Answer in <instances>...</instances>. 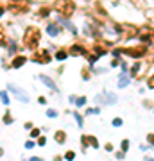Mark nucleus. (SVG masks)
<instances>
[{
	"label": "nucleus",
	"mask_w": 154,
	"mask_h": 161,
	"mask_svg": "<svg viewBox=\"0 0 154 161\" xmlns=\"http://www.w3.org/2000/svg\"><path fill=\"white\" fill-rule=\"evenodd\" d=\"M41 41V30L36 25H29L23 32V45L31 50H36Z\"/></svg>",
	"instance_id": "nucleus-1"
},
{
	"label": "nucleus",
	"mask_w": 154,
	"mask_h": 161,
	"mask_svg": "<svg viewBox=\"0 0 154 161\" xmlns=\"http://www.w3.org/2000/svg\"><path fill=\"white\" fill-rule=\"evenodd\" d=\"M113 54H115V56H118V54H126V56H129V57L140 59V57H144V56L147 54V45H145V43H140V45H136V47L115 48V52H113Z\"/></svg>",
	"instance_id": "nucleus-2"
},
{
	"label": "nucleus",
	"mask_w": 154,
	"mask_h": 161,
	"mask_svg": "<svg viewBox=\"0 0 154 161\" xmlns=\"http://www.w3.org/2000/svg\"><path fill=\"white\" fill-rule=\"evenodd\" d=\"M75 2L74 0H56L54 2V11L59 13L63 18H70L75 13Z\"/></svg>",
	"instance_id": "nucleus-3"
},
{
	"label": "nucleus",
	"mask_w": 154,
	"mask_h": 161,
	"mask_svg": "<svg viewBox=\"0 0 154 161\" xmlns=\"http://www.w3.org/2000/svg\"><path fill=\"white\" fill-rule=\"evenodd\" d=\"M31 7V0H9V9L14 14H23Z\"/></svg>",
	"instance_id": "nucleus-4"
},
{
	"label": "nucleus",
	"mask_w": 154,
	"mask_h": 161,
	"mask_svg": "<svg viewBox=\"0 0 154 161\" xmlns=\"http://www.w3.org/2000/svg\"><path fill=\"white\" fill-rule=\"evenodd\" d=\"M140 29L131 25V23H120V39H129V38H138Z\"/></svg>",
	"instance_id": "nucleus-5"
},
{
	"label": "nucleus",
	"mask_w": 154,
	"mask_h": 161,
	"mask_svg": "<svg viewBox=\"0 0 154 161\" xmlns=\"http://www.w3.org/2000/svg\"><path fill=\"white\" fill-rule=\"evenodd\" d=\"M31 59L36 61V63H41V65H47V63H50L52 56L48 54V50H36V52L31 56Z\"/></svg>",
	"instance_id": "nucleus-6"
},
{
	"label": "nucleus",
	"mask_w": 154,
	"mask_h": 161,
	"mask_svg": "<svg viewBox=\"0 0 154 161\" xmlns=\"http://www.w3.org/2000/svg\"><path fill=\"white\" fill-rule=\"evenodd\" d=\"M7 90H9L11 93H14L18 100H22V102H25V104L29 102V95H27V91H23L22 88H18V86H14V84H9Z\"/></svg>",
	"instance_id": "nucleus-7"
},
{
	"label": "nucleus",
	"mask_w": 154,
	"mask_h": 161,
	"mask_svg": "<svg viewBox=\"0 0 154 161\" xmlns=\"http://www.w3.org/2000/svg\"><path fill=\"white\" fill-rule=\"evenodd\" d=\"M86 48L84 47H81V45H72L70 48H68V56H86Z\"/></svg>",
	"instance_id": "nucleus-8"
},
{
	"label": "nucleus",
	"mask_w": 154,
	"mask_h": 161,
	"mask_svg": "<svg viewBox=\"0 0 154 161\" xmlns=\"http://www.w3.org/2000/svg\"><path fill=\"white\" fill-rule=\"evenodd\" d=\"M47 32H48L50 36H59V34L63 32V27H61L59 23H48V27H47Z\"/></svg>",
	"instance_id": "nucleus-9"
},
{
	"label": "nucleus",
	"mask_w": 154,
	"mask_h": 161,
	"mask_svg": "<svg viewBox=\"0 0 154 161\" xmlns=\"http://www.w3.org/2000/svg\"><path fill=\"white\" fill-rule=\"evenodd\" d=\"M97 102H102V104H115V102H117V95L106 93V95H102V97H97Z\"/></svg>",
	"instance_id": "nucleus-10"
},
{
	"label": "nucleus",
	"mask_w": 154,
	"mask_h": 161,
	"mask_svg": "<svg viewBox=\"0 0 154 161\" xmlns=\"http://www.w3.org/2000/svg\"><path fill=\"white\" fill-rule=\"evenodd\" d=\"M129 82H131V75L127 72H122L120 77H118V88H126Z\"/></svg>",
	"instance_id": "nucleus-11"
},
{
	"label": "nucleus",
	"mask_w": 154,
	"mask_h": 161,
	"mask_svg": "<svg viewBox=\"0 0 154 161\" xmlns=\"http://www.w3.org/2000/svg\"><path fill=\"white\" fill-rule=\"evenodd\" d=\"M25 63H27V57H25V56H16V57L13 59L11 66H13V68H22Z\"/></svg>",
	"instance_id": "nucleus-12"
},
{
	"label": "nucleus",
	"mask_w": 154,
	"mask_h": 161,
	"mask_svg": "<svg viewBox=\"0 0 154 161\" xmlns=\"http://www.w3.org/2000/svg\"><path fill=\"white\" fill-rule=\"evenodd\" d=\"M142 68H144V65H142L140 61H136V63L133 65V68H131V72H129V75H131V79H133V77H138V72H140Z\"/></svg>",
	"instance_id": "nucleus-13"
},
{
	"label": "nucleus",
	"mask_w": 154,
	"mask_h": 161,
	"mask_svg": "<svg viewBox=\"0 0 154 161\" xmlns=\"http://www.w3.org/2000/svg\"><path fill=\"white\" fill-rule=\"evenodd\" d=\"M39 79H41V81H43V84H47V86H48L50 90H54V91H57V86L54 84V81H52L50 77H47V75H39Z\"/></svg>",
	"instance_id": "nucleus-14"
},
{
	"label": "nucleus",
	"mask_w": 154,
	"mask_h": 161,
	"mask_svg": "<svg viewBox=\"0 0 154 161\" xmlns=\"http://www.w3.org/2000/svg\"><path fill=\"white\" fill-rule=\"evenodd\" d=\"M54 140H56L59 145H63V143L66 142V133H65V131H56V134H54Z\"/></svg>",
	"instance_id": "nucleus-15"
},
{
	"label": "nucleus",
	"mask_w": 154,
	"mask_h": 161,
	"mask_svg": "<svg viewBox=\"0 0 154 161\" xmlns=\"http://www.w3.org/2000/svg\"><path fill=\"white\" fill-rule=\"evenodd\" d=\"M81 143H83V151H86V147H92V134H83L81 136Z\"/></svg>",
	"instance_id": "nucleus-16"
},
{
	"label": "nucleus",
	"mask_w": 154,
	"mask_h": 161,
	"mask_svg": "<svg viewBox=\"0 0 154 161\" xmlns=\"http://www.w3.org/2000/svg\"><path fill=\"white\" fill-rule=\"evenodd\" d=\"M66 57H68V50H66V48H59V50L56 52V59L63 61V59H66Z\"/></svg>",
	"instance_id": "nucleus-17"
},
{
	"label": "nucleus",
	"mask_w": 154,
	"mask_h": 161,
	"mask_svg": "<svg viewBox=\"0 0 154 161\" xmlns=\"http://www.w3.org/2000/svg\"><path fill=\"white\" fill-rule=\"evenodd\" d=\"M81 77H83V81H90L92 72L88 70V66H83V68H81Z\"/></svg>",
	"instance_id": "nucleus-18"
},
{
	"label": "nucleus",
	"mask_w": 154,
	"mask_h": 161,
	"mask_svg": "<svg viewBox=\"0 0 154 161\" xmlns=\"http://www.w3.org/2000/svg\"><path fill=\"white\" fill-rule=\"evenodd\" d=\"M7 45V39H5V32H4V29H2V25H0V47H5Z\"/></svg>",
	"instance_id": "nucleus-19"
},
{
	"label": "nucleus",
	"mask_w": 154,
	"mask_h": 161,
	"mask_svg": "<svg viewBox=\"0 0 154 161\" xmlns=\"http://www.w3.org/2000/svg\"><path fill=\"white\" fill-rule=\"evenodd\" d=\"M48 13H50V7L48 5H41L39 7V16H48Z\"/></svg>",
	"instance_id": "nucleus-20"
},
{
	"label": "nucleus",
	"mask_w": 154,
	"mask_h": 161,
	"mask_svg": "<svg viewBox=\"0 0 154 161\" xmlns=\"http://www.w3.org/2000/svg\"><path fill=\"white\" fill-rule=\"evenodd\" d=\"M129 145H131V142H129V140H122V143H120V151L127 152V151H129Z\"/></svg>",
	"instance_id": "nucleus-21"
},
{
	"label": "nucleus",
	"mask_w": 154,
	"mask_h": 161,
	"mask_svg": "<svg viewBox=\"0 0 154 161\" xmlns=\"http://www.w3.org/2000/svg\"><path fill=\"white\" fill-rule=\"evenodd\" d=\"M65 160H66V161H74V160H75V152H74V151H66V152H65Z\"/></svg>",
	"instance_id": "nucleus-22"
},
{
	"label": "nucleus",
	"mask_w": 154,
	"mask_h": 161,
	"mask_svg": "<svg viewBox=\"0 0 154 161\" xmlns=\"http://www.w3.org/2000/svg\"><path fill=\"white\" fill-rule=\"evenodd\" d=\"M4 124H5V125H9V124H13V115H11L9 111H7V113L4 115Z\"/></svg>",
	"instance_id": "nucleus-23"
},
{
	"label": "nucleus",
	"mask_w": 154,
	"mask_h": 161,
	"mask_svg": "<svg viewBox=\"0 0 154 161\" xmlns=\"http://www.w3.org/2000/svg\"><path fill=\"white\" fill-rule=\"evenodd\" d=\"M74 118H75V122H77V125H79V127H83V125H84V124H83V116H81L79 113H74Z\"/></svg>",
	"instance_id": "nucleus-24"
},
{
	"label": "nucleus",
	"mask_w": 154,
	"mask_h": 161,
	"mask_svg": "<svg viewBox=\"0 0 154 161\" xmlns=\"http://www.w3.org/2000/svg\"><path fill=\"white\" fill-rule=\"evenodd\" d=\"M142 104H144V108H147V109H153V108H154V102L151 100V99H147V100H144Z\"/></svg>",
	"instance_id": "nucleus-25"
},
{
	"label": "nucleus",
	"mask_w": 154,
	"mask_h": 161,
	"mask_svg": "<svg viewBox=\"0 0 154 161\" xmlns=\"http://www.w3.org/2000/svg\"><path fill=\"white\" fill-rule=\"evenodd\" d=\"M75 104H77L79 108H83V106L86 104V97H79V99H75Z\"/></svg>",
	"instance_id": "nucleus-26"
},
{
	"label": "nucleus",
	"mask_w": 154,
	"mask_h": 161,
	"mask_svg": "<svg viewBox=\"0 0 154 161\" xmlns=\"http://www.w3.org/2000/svg\"><path fill=\"white\" fill-rule=\"evenodd\" d=\"M99 113H100L99 108H90V109H86V115H99Z\"/></svg>",
	"instance_id": "nucleus-27"
},
{
	"label": "nucleus",
	"mask_w": 154,
	"mask_h": 161,
	"mask_svg": "<svg viewBox=\"0 0 154 161\" xmlns=\"http://www.w3.org/2000/svg\"><path fill=\"white\" fill-rule=\"evenodd\" d=\"M0 99H2V102H4L5 106L9 104V97H7V93H5V91H0Z\"/></svg>",
	"instance_id": "nucleus-28"
},
{
	"label": "nucleus",
	"mask_w": 154,
	"mask_h": 161,
	"mask_svg": "<svg viewBox=\"0 0 154 161\" xmlns=\"http://www.w3.org/2000/svg\"><path fill=\"white\" fill-rule=\"evenodd\" d=\"M111 124H113L115 127H122V124H124V122H122V118H118V116H117V118H113V122H111Z\"/></svg>",
	"instance_id": "nucleus-29"
},
{
	"label": "nucleus",
	"mask_w": 154,
	"mask_h": 161,
	"mask_svg": "<svg viewBox=\"0 0 154 161\" xmlns=\"http://www.w3.org/2000/svg\"><path fill=\"white\" fill-rule=\"evenodd\" d=\"M147 143H149L151 147H154V133H149V134H147Z\"/></svg>",
	"instance_id": "nucleus-30"
},
{
	"label": "nucleus",
	"mask_w": 154,
	"mask_h": 161,
	"mask_svg": "<svg viewBox=\"0 0 154 161\" xmlns=\"http://www.w3.org/2000/svg\"><path fill=\"white\" fill-rule=\"evenodd\" d=\"M47 116H48V118H56V116H57V111H54V109H47Z\"/></svg>",
	"instance_id": "nucleus-31"
},
{
	"label": "nucleus",
	"mask_w": 154,
	"mask_h": 161,
	"mask_svg": "<svg viewBox=\"0 0 154 161\" xmlns=\"http://www.w3.org/2000/svg\"><path fill=\"white\" fill-rule=\"evenodd\" d=\"M31 136L32 138H39V129H31Z\"/></svg>",
	"instance_id": "nucleus-32"
},
{
	"label": "nucleus",
	"mask_w": 154,
	"mask_h": 161,
	"mask_svg": "<svg viewBox=\"0 0 154 161\" xmlns=\"http://www.w3.org/2000/svg\"><path fill=\"white\" fill-rule=\"evenodd\" d=\"M45 143H47V138H43V136H39V138H38V145H39V147H43Z\"/></svg>",
	"instance_id": "nucleus-33"
},
{
	"label": "nucleus",
	"mask_w": 154,
	"mask_h": 161,
	"mask_svg": "<svg viewBox=\"0 0 154 161\" xmlns=\"http://www.w3.org/2000/svg\"><path fill=\"white\" fill-rule=\"evenodd\" d=\"M92 147H93V149H99V142H97L95 136H92Z\"/></svg>",
	"instance_id": "nucleus-34"
},
{
	"label": "nucleus",
	"mask_w": 154,
	"mask_h": 161,
	"mask_svg": "<svg viewBox=\"0 0 154 161\" xmlns=\"http://www.w3.org/2000/svg\"><path fill=\"white\" fill-rule=\"evenodd\" d=\"M32 147H34V142H31V140L25 142V149H32Z\"/></svg>",
	"instance_id": "nucleus-35"
},
{
	"label": "nucleus",
	"mask_w": 154,
	"mask_h": 161,
	"mask_svg": "<svg viewBox=\"0 0 154 161\" xmlns=\"http://www.w3.org/2000/svg\"><path fill=\"white\" fill-rule=\"evenodd\" d=\"M117 158H118V160H124V158H126V152H124V151L117 152Z\"/></svg>",
	"instance_id": "nucleus-36"
},
{
	"label": "nucleus",
	"mask_w": 154,
	"mask_h": 161,
	"mask_svg": "<svg viewBox=\"0 0 154 161\" xmlns=\"http://www.w3.org/2000/svg\"><path fill=\"white\" fill-rule=\"evenodd\" d=\"M104 149H106V151H113V145H111V143H106Z\"/></svg>",
	"instance_id": "nucleus-37"
},
{
	"label": "nucleus",
	"mask_w": 154,
	"mask_h": 161,
	"mask_svg": "<svg viewBox=\"0 0 154 161\" xmlns=\"http://www.w3.org/2000/svg\"><path fill=\"white\" fill-rule=\"evenodd\" d=\"M38 102H39V104H45V102H47V99H45V97H39V99H38Z\"/></svg>",
	"instance_id": "nucleus-38"
},
{
	"label": "nucleus",
	"mask_w": 154,
	"mask_h": 161,
	"mask_svg": "<svg viewBox=\"0 0 154 161\" xmlns=\"http://www.w3.org/2000/svg\"><path fill=\"white\" fill-rule=\"evenodd\" d=\"M23 127H25V129H32V124H31V122H25V125H23Z\"/></svg>",
	"instance_id": "nucleus-39"
},
{
	"label": "nucleus",
	"mask_w": 154,
	"mask_h": 161,
	"mask_svg": "<svg viewBox=\"0 0 154 161\" xmlns=\"http://www.w3.org/2000/svg\"><path fill=\"white\" fill-rule=\"evenodd\" d=\"M65 158H61V156H54V161H63Z\"/></svg>",
	"instance_id": "nucleus-40"
},
{
	"label": "nucleus",
	"mask_w": 154,
	"mask_h": 161,
	"mask_svg": "<svg viewBox=\"0 0 154 161\" xmlns=\"http://www.w3.org/2000/svg\"><path fill=\"white\" fill-rule=\"evenodd\" d=\"M29 161H43V160H41V158H31Z\"/></svg>",
	"instance_id": "nucleus-41"
},
{
	"label": "nucleus",
	"mask_w": 154,
	"mask_h": 161,
	"mask_svg": "<svg viewBox=\"0 0 154 161\" xmlns=\"http://www.w3.org/2000/svg\"><path fill=\"white\" fill-rule=\"evenodd\" d=\"M145 161H154V158H149V156H147V158H145Z\"/></svg>",
	"instance_id": "nucleus-42"
},
{
	"label": "nucleus",
	"mask_w": 154,
	"mask_h": 161,
	"mask_svg": "<svg viewBox=\"0 0 154 161\" xmlns=\"http://www.w3.org/2000/svg\"><path fill=\"white\" fill-rule=\"evenodd\" d=\"M2 154H4V149H0V156H2Z\"/></svg>",
	"instance_id": "nucleus-43"
},
{
	"label": "nucleus",
	"mask_w": 154,
	"mask_h": 161,
	"mask_svg": "<svg viewBox=\"0 0 154 161\" xmlns=\"http://www.w3.org/2000/svg\"><path fill=\"white\" fill-rule=\"evenodd\" d=\"M153 111H154V109H153Z\"/></svg>",
	"instance_id": "nucleus-44"
}]
</instances>
